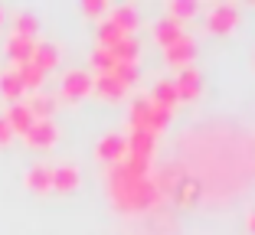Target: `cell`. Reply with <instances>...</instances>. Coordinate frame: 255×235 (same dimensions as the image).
<instances>
[{"label": "cell", "mask_w": 255, "mask_h": 235, "mask_svg": "<svg viewBox=\"0 0 255 235\" xmlns=\"http://www.w3.org/2000/svg\"><path fill=\"white\" fill-rule=\"evenodd\" d=\"M193 56H196V39H190L187 33H183L177 43H170L164 49V62H167V66H187L190 69Z\"/></svg>", "instance_id": "obj_5"}, {"label": "cell", "mask_w": 255, "mask_h": 235, "mask_svg": "<svg viewBox=\"0 0 255 235\" xmlns=\"http://www.w3.org/2000/svg\"><path fill=\"white\" fill-rule=\"evenodd\" d=\"M108 10H112V7H108L105 0H85V3H82V13L85 16H105Z\"/></svg>", "instance_id": "obj_30"}, {"label": "cell", "mask_w": 255, "mask_h": 235, "mask_svg": "<svg viewBox=\"0 0 255 235\" xmlns=\"http://www.w3.org/2000/svg\"><path fill=\"white\" fill-rule=\"evenodd\" d=\"M36 30H39L36 13H30V10H16V13H13V36L36 39Z\"/></svg>", "instance_id": "obj_21"}, {"label": "cell", "mask_w": 255, "mask_h": 235, "mask_svg": "<svg viewBox=\"0 0 255 235\" xmlns=\"http://www.w3.org/2000/svg\"><path fill=\"white\" fill-rule=\"evenodd\" d=\"M170 118H173V108H164V105H154V101H150V121H147V131L157 137L160 131L170 124Z\"/></svg>", "instance_id": "obj_26"}, {"label": "cell", "mask_w": 255, "mask_h": 235, "mask_svg": "<svg viewBox=\"0 0 255 235\" xmlns=\"http://www.w3.org/2000/svg\"><path fill=\"white\" fill-rule=\"evenodd\" d=\"M108 196H112L115 209L118 213H147V209H154V206L160 203V190L157 183H154V176H141V180H134V176L125 170V160H118V163H112L108 167Z\"/></svg>", "instance_id": "obj_1"}, {"label": "cell", "mask_w": 255, "mask_h": 235, "mask_svg": "<svg viewBox=\"0 0 255 235\" xmlns=\"http://www.w3.org/2000/svg\"><path fill=\"white\" fill-rule=\"evenodd\" d=\"M147 121H150V98H134L131 101V111H128L131 131H147Z\"/></svg>", "instance_id": "obj_20"}, {"label": "cell", "mask_w": 255, "mask_h": 235, "mask_svg": "<svg viewBox=\"0 0 255 235\" xmlns=\"http://www.w3.org/2000/svg\"><path fill=\"white\" fill-rule=\"evenodd\" d=\"M173 85H177V98H180V101H193L196 95L203 91V78H200L196 69H183L180 76L173 78Z\"/></svg>", "instance_id": "obj_11"}, {"label": "cell", "mask_w": 255, "mask_h": 235, "mask_svg": "<svg viewBox=\"0 0 255 235\" xmlns=\"http://www.w3.org/2000/svg\"><path fill=\"white\" fill-rule=\"evenodd\" d=\"M3 118H7L10 131H13V134H20V137L26 134L33 124H36V118H33V111L26 108V101H13V105L7 108V114H3Z\"/></svg>", "instance_id": "obj_9"}, {"label": "cell", "mask_w": 255, "mask_h": 235, "mask_svg": "<svg viewBox=\"0 0 255 235\" xmlns=\"http://www.w3.org/2000/svg\"><path fill=\"white\" fill-rule=\"evenodd\" d=\"M108 76H115L125 88H131V85L137 82V62H115V69Z\"/></svg>", "instance_id": "obj_27"}, {"label": "cell", "mask_w": 255, "mask_h": 235, "mask_svg": "<svg viewBox=\"0 0 255 235\" xmlns=\"http://www.w3.org/2000/svg\"><path fill=\"white\" fill-rule=\"evenodd\" d=\"M23 82H20V76H16V69H3L0 72V95L13 105V101H20V95H23Z\"/></svg>", "instance_id": "obj_19"}, {"label": "cell", "mask_w": 255, "mask_h": 235, "mask_svg": "<svg viewBox=\"0 0 255 235\" xmlns=\"http://www.w3.org/2000/svg\"><path fill=\"white\" fill-rule=\"evenodd\" d=\"M23 141L30 147H36V151H46V147H53L56 141H59V128H56L53 121H36L26 134H23Z\"/></svg>", "instance_id": "obj_7"}, {"label": "cell", "mask_w": 255, "mask_h": 235, "mask_svg": "<svg viewBox=\"0 0 255 235\" xmlns=\"http://www.w3.org/2000/svg\"><path fill=\"white\" fill-rule=\"evenodd\" d=\"M239 23V7L236 3H213L206 13V30L210 33H233Z\"/></svg>", "instance_id": "obj_3"}, {"label": "cell", "mask_w": 255, "mask_h": 235, "mask_svg": "<svg viewBox=\"0 0 255 235\" xmlns=\"http://www.w3.org/2000/svg\"><path fill=\"white\" fill-rule=\"evenodd\" d=\"M89 62H92V69H95L98 76H108L115 69V56H112V49H105V46H95L89 53Z\"/></svg>", "instance_id": "obj_25"}, {"label": "cell", "mask_w": 255, "mask_h": 235, "mask_svg": "<svg viewBox=\"0 0 255 235\" xmlns=\"http://www.w3.org/2000/svg\"><path fill=\"white\" fill-rule=\"evenodd\" d=\"M108 20H112L125 36H134V30L141 26V13H137L134 3H118V7H112L108 10Z\"/></svg>", "instance_id": "obj_6"}, {"label": "cell", "mask_w": 255, "mask_h": 235, "mask_svg": "<svg viewBox=\"0 0 255 235\" xmlns=\"http://www.w3.org/2000/svg\"><path fill=\"white\" fill-rule=\"evenodd\" d=\"M92 82H95L92 72H85V69H69L59 78V91H62V98L79 101V98H85V95H92Z\"/></svg>", "instance_id": "obj_2"}, {"label": "cell", "mask_w": 255, "mask_h": 235, "mask_svg": "<svg viewBox=\"0 0 255 235\" xmlns=\"http://www.w3.org/2000/svg\"><path fill=\"white\" fill-rule=\"evenodd\" d=\"M180 36H183V23L170 20V16H160V20L154 23V39H157L164 49H167L170 43H177Z\"/></svg>", "instance_id": "obj_15"}, {"label": "cell", "mask_w": 255, "mask_h": 235, "mask_svg": "<svg viewBox=\"0 0 255 235\" xmlns=\"http://www.w3.org/2000/svg\"><path fill=\"white\" fill-rule=\"evenodd\" d=\"M13 69H16V76H20V82H23V88H26V91H33V95H36V91L43 88L46 72H39L33 62H23V66H13Z\"/></svg>", "instance_id": "obj_23"}, {"label": "cell", "mask_w": 255, "mask_h": 235, "mask_svg": "<svg viewBox=\"0 0 255 235\" xmlns=\"http://www.w3.org/2000/svg\"><path fill=\"white\" fill-rule=\"evenodd\" d=\"M92 91H95V95H102V98H108V101H118V98H125L128 88H125V85H121L115 76H95Z\"/></svg>", "instance_id": "obj_18"}, {"label": "cell", "mask_w": 255, "mask_h": 235, "mask_svg": "<svg viewBox=\"0 0 255 235\" xmlns=\"http://www.w3.org/2000/svg\"><path fill=\"white\" fill-rule=\"evenodd\" d=\"M137 53H141V43H137V36H121L118 43L112 46L115 62H137Z\"/></svg>", "instance_id": "obj_22"}, {"label": "cell", "mask_w": 255, "mask_h": 235, "mask_svg": "<svg viewBox=\"0 0 255 235\" xmlns=\"http://www.w3.org/2000/svg\"><path fill=\"white\" fill-rule=\"evenodd\" d=\"M3 49H7V56H10V62H13V66H23V62H30V59H33L36 39L13 36V33H10V36H7V43H3Z\"/></svg>", "instance_id": "obj_10"}, {"label": "cell", "mask_w": 255, "mask_h": 235, "mask_svg": "<svg viewBox=\"0 0 255 235\" xmlns=\"http://www.w3.org/2000/svg\"><path fill=\"white\" fill-rule=\"evenodd\" d=\"M23 183H26L33 193L53 190V167H46V163H33V167L26 170V176H23Z\"/></svg>", "instance_id": "obj_14"}, {"label": "cell", "mask_w": 255, "mask_h": 235, "mask_svg": "<svg viewBox=\"0 0 255 235\" xmlns=\"http://www.w3.org/2000/svg\"><path fill=\"white\" fill-rule=\"evenodd\" d=\"M95 157L102 160V163H108V167H112V163H118V160H125V157H128V141H125V134L112 131V134L98 137Z\"/></svg>", "instance_id": "obj_4"}, {"label": "cell", "mask_w": 255, "mask_h": 235, "mask_svg": "<svg viewBox=\"0 0 255 235\" xmlns=\"http://www.w3.org/2000/svg\"><path fill=\"white\" fill-rule=\"evenodd\" d=\"M59 59H62V49L56 43H49V39H39L36 43V49H33V66L39 69V72H49V69H56L59 66Z\"/></svg>", "instance_id": "obj_8"}, {"label": "cell", "mask_w": 255, "mask_h": 235, "mask_svg": "<svg viewBox=\"0 0 255 235\" xmlns=\"http://www.w3.org/2000/svg\"><path fill=\"white\" fill-rule=\"evenodd\" d=\"M173 196H177V203H183V206L196 203V199H200V183H196L193 176L180 173V180H177V186H173Z\"/></svg>", "instance_id": "obj_24"}, {"label": "cell", "mask_w": 255, "mask_h": 235, "mask_svg": "<svg viewBox=\"0 0 255 235\" xmlns=\"http://www.w3.org/2000/svg\"><path fill=\"white\" fill-rule=\"evenodd\" d=\"M121 36H125V33H121L118 26H115V23L108 20V16H105L102 23H98V46H105V49H112V46L118 43Z\"/></svg>", "instance_id": "obj_28"}, {"label": "cell", "mask_w": 255, "mask_h": 235, "mask_svg": "<svg viewBox=\"0 0 255 235\" xmlns=\"http://www.w3.org/2000/svg\"><path fill=\"white\" fill-rule=\"evenodd\" d=\"M128 157H154V141L150 131H128Z\"/></svg>", "instance_id": "obj_12"}, {"label": "cell", "mask_w": 255, "mask_h": 235, "mask_svg": "<svg viewBox=\"0 0 255 235\" xmlns=\"http://www.w3.org/2000/svg\"><path fill=\"white\" fill-rule=\"evenodd\" d=\"M10 141H13V131H10L7 118H3V114H0V147H7Z\"/></svg>", "instance_id": "obj_31"}, {"label": "cell", "mask_w": 255, "mask_h": 235, "mask_svg": "<svg viewBox=\"0 0 255 235\" xmlns=\"http://www.w3.org/2000/svg\"><path fill=\"white\" fill-rule=\"evenodd\" d=\"M26 108L33 111L36 121H53V111H56V98L53 95H46V91H36L26 98Z\"/></svg>", "instance_id": "obj_16"}, {"label": "cell", "mask_w": 255, "mask_h": 235, "mask_svg": "<svg viewBox=\"0 0 255 235\" xmlns=\"http://www.w3.org/2000/svg\"><path fill=\"white\" fill-rule=\"evenodd\" d=\"M246 226H249V232H252V235H255V209H252V213H249V219H246Z\"/></svg>", "instance_id": "obj_32"}, {"label": "cell", "mask_w": 255, "mask_h": 235, "mask_svg": "<svg viewBox=\"0 0 255 235\" xmlns=\"http://www.w3.org/2000/svg\"><path fill=\"white\" fill-rule=\"evenodd\" d=\"M147 98L154 101V105H164V108H173L177 101H180L177 98V85H173V78H157Z\"/></svg>", "instance_id": "obj_17"}, {"label": "cell", "mask_w": 255, "mask_h": 235, "mask_svg": "<svg viewBox=\"0 0 255 235\" xmlns=\"http://www.w3.org/2000/svg\"><path fill=\"white\" fill-rule=\"evenodd\" d=\"M3 20H7V10L0 7V26H3Z\"/></svg>", "instance_id": "obj_33"}, {"label": "cell", "mask_w": 255, "mask_h": 235, "mask_svg": "<svg viewBox=\"0 0 255 235\" xmlns=\"http://www.w3.org/2000/svg\"><path fill=\"white\" fill-rule=\"evenodd\" d=\"M167 16L183 23V20H190V16H196V3H190V0H170V3H167Z\"/></svg>", "instance_id": "obj_29"}, {"label": "cell", "mask_w": 255, "mask_h": 235, "mask_svg": "<svg viewBox=\"0 0 255 235\" xmlns=\"http://www.w3.org/2000/svg\"><path fill=\"white\" fill-rule=\"evenodd\" d=\"M79 180H82V173H79L75 163H59V167H53V190L72 193L75 186H79Z\"/></svg>", "instance_id": "obj_13"}]
</instances>
